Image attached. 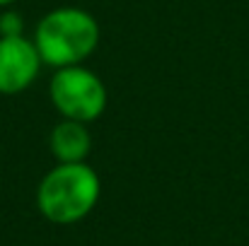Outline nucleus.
I'll return each mask as SVG.
<instances>
[{
  "instance_id": "3",
  "label": "nucleus",
  "mask_w": 249,
  "mask_h": 246,
  "mask_svg": "<svg viewBox=\"0 0 249 246\" xmlns=\"http://www.w3.org/2000/svg\"><path fill=\"white\" fill-rule=\"evenodd\" d=\"M49 99L61 118L92 123L104 114L109 94L94 70L87 66H68L53 70L49 80Z\"/></svg>"
},
{
  "instance_id": "7",
  "label": "nucleus",
  "mask_w": 249,
  "mask_h": 246,
  "mask_svg": "<svg viewBox=\"0 0 249 246\" xmlns=\"http://www.w3.org/2000/svg\"><path fill=\"white\" fill-rule=\"evenodd\" d=\"M15 2H17V0H0V10H2V7H10V5H15Z\"/></svg>"
},
{
  "instance_id": "5",
  "label": "nucleus",
  "mask_w": 249,
  "mask_h": 246,
  "mask_svg": "<svg viewBox=\"0 0 249 246\" xmlns=\"http://www.w3.org/2000/svg\"><path fill=\"white\" fill-rule=\"evenodd\" d=\"M49 150L58 164L87 162L92 152V135L87 131V123L61 118L49 135Z\"/></svg>"
},
{
  "instance_id": "6",
  "label": "nucleus",
  "mask_w": 249,
  "mask_h": 246,
  "mask_svg": "<svg viewBox=\"0 0 249 246\" xmlns=\"http://www.w3.org/2000/svg\"><path fill=\"white\" fill-rule=\"evenodd\" d=\"M19 34H24L22 15L10 10V7H2V12H0V36H19Z\"/></svg>"
},
{
  "instance_id": "4",
  "label": "nucleus",
  "mask_w": 249,
  "mask_h": 246,
  "mask_svg": "<svg viewBox=\"0 0 249 246\" xmlns=\"http://www.w3.org/2000/svg\"><path fill=\"white\" fill-rule=\"evenodd\" d=\"M41 56L34 46V39L0 36V94L12 97L29 89L41 73Z\"/></svg>"
},
{
  "instance_id": "2",
  "label": "nucleus",
  "mask_w": 249,
  "mask_h": 246,
  "mask_svg": "<svg viewBox=\"0 0 249 246\" xmlns=\"http://www.w3.org/2000/svg\"><path fill=\"white\" fill-rule=\"evenodd\" d=\"M99 22L83 7H56L46 12L34 27V46L53 70L85 66L99 46Z\"/></svg>"
},
{
  "instance_id": "1",
  "label": "nucleus",
  "mask_w": 249,
  "mask_h": 246,
  "mask_svg": "<svg viewBox=\"0 0 249 246\" xmlns=\"http://www.w3.org/2000/svg\"><path fill=\"white\" fill-rule=\"evenodd\" d=\"M99 196V174L87 162H56L36 186V210L51 225H75L97 208Z\"/></svg>"
}]
</instances>
